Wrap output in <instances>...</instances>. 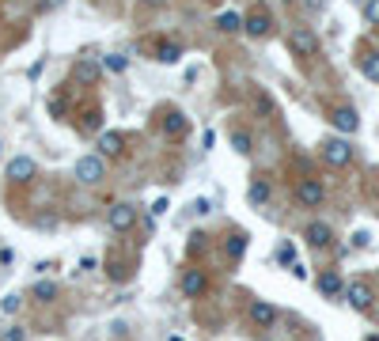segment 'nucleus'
<instances>
[{"label":"nucleus","instance_id":"7c9ffc66","mask_svg":"<svg viewBox=\"0 0 379 341\" xmlns=\"http://www.w3.org/2000/svg\"><path fill=\"white\" fill-rule=\"evenodd\" d=\"M163 213H167V197H160V201L152 205V216H163Z\"/></svg>","mask_w":379,"mask_h":341},{"label":"nucleus","instance_id":"1a4fd4ad","mask_svg":"<svg viewBox=\"0 0 379 341\" xmlns=\"http://www.w3.org/2000/svg\"><path fill=\"white\" fill-rule=\"evenodd\" d=\"M330 125H334L338 133L349 137V133H357V129H360V114L353 106H334V110H330Z\"/></svg>","mask_w":379,"mask_h":341},{"label":"nucleus","instance_id":"423d86ee","mask_svg":"<svg viewBox=\"0 0 379 341\" xmlns=\"http://www.w3.org/2000/svg\"><path fill=\"white\" fill-rule=\"evenodd\" d=\"M322 197H326V186H322L319 179H303L300 186H296V201H300L303 209H319Z\"/></svg>","mask_w":379,"mask_h":341},{"label":"nucleus","instance_id":"5701e85b","mask_svg":"<svg viewBox=\"0 0 379 341\" xmlns=\"http://www.w3.org/2000/svg\"><path fill=\"white\" fill-rule=\"evenodd\" d=\"M232 148L239 155H251V133L247 129H232Z\"/></svg>","mask_w":379,"mask_h":341},{"label":"nucleus","instance_id":"4be33fe9","mask_svg":"<svg viewBox=\"0 0 379 341\" xmlns=\"http://www.w3.org/2000/svg\"><path fill=\"white\" fill-rule=\"evenodd\" d=\"M216 27H220L224 34H235V31H243V15H239V12H224V15L216 20Z\"/></svg>","mask_w":379,"mask_h":341},{"label":"nucleus","instance_id":"a878e982","mask_svg":"<svg viewBox=\"0 0 379 341\" xmlns=\"http://www.w3.org/2000/svg\"><path fill=\"white\" fill-rule=\"evenodd\" d=\"M364 20L379 23V0H364Z\"/></svg>","mask_w":379,"mask_h":341},{"label":"nucleus","instance_id":"72a5a7b5","mask_svg":"<svg viewBox=\"0 0 379 341\" xmlns=\"http://www.w3.org/2000/svg\"><path fill=\"white\" fill-rule=\"evenodd\" d=\"M144 4H152V8H163V4H167V0H144Z\"/></svg>","mask_w":379,"mask_h":341},{"label":"nucleus","instance_id":"c85d7f7f","mask_svg":"<svg viewBox=\"0 0 379 341\" xmlns=\"http://www.w3.org/2000/svg\"><path fill=\"white\" fill-rule=\"evenodd\" d=\"M289 270H292V277H296V281H308V270H303V265H300V262H292V265H289Z\"/></svg>","mask_w":379,"mask_h":341},{"label":"nucleus","instance_id":"473e14b6","mask_svg":"<svg viewBox=\"0 0 379 341\" xmlns=\"http://www.w3.org/2000/svg\"><path fill=\"white\" fill-rule=\"evenodd\" d=\"M303 4H308L311 12H322V4H326V0H303Z\"/></svg>","mask_w":379,"mask_h":341},{"label":"nucleus","instance_id":"ddd939ff","mask_svg":"<svg viewBox=\"0 0 379 341\" xmlns=\"http://www.w3.org/2000/svg\"><path fill=\"white\" fill-rule=\"evenodd\" d=\"M72 72H76V80H84V84H99V76H103V64L95 57H80L72 64Z\"/></svg>","mask_w":379,"mask_h":341},{"label":"nucleus","instance_id":"b1692460","mask_svg":"<svg viewBox=\"0 0 379 341\" xmlns=\"http://www.w3.org/2000/svg\"><path fill=\"white\" fill-rule=\"evenodd\" d=\"M103 69H106V72H125L129 61L122 57V53H110V57H103Z\"/></svg>","mask_w":379,"mask_h":341},{"label":"nucleus","instance_id":"c756f323","mask_svg":"<svg viewBox=\"0 0 379 341\" xmlns=\"http://www.w3.org/2000/svg\"><path fill=\"white\" fill-rule=\"evenodd\" d=\"M368 243H372V235H368V232H357L353 235V246H368Z\"/></svg>","mask_w":379,"mask_h":341},{"label":"nucleus","instance_id":"f704fd0d","mask_svg":"<svg viewBox=\"0 0 379 341\" xmlns=\"http://www.w3.org/2000/svg\"><path fill=\"white\" fill-rule=\"evenodd\" d=\"M167 341H182V337H174V334H167Z\"/></svg>","mask_w":379,"mask_h":341},{"label":"nucleus","instance_id":"6ab92c4d","mask_svg":"<svg viewBox=\"0 0 379 341\" xmlns=\"http://www.w3.org/2000/svg\"><path fill=\"white\" fill-rule=\"evenodd\" d=\"M360 72H364L368 80H375V84H379V50H368L364 57H360Z\"/></svg>","mask_w":379,"mask_h":341},{"label":"nucleus","instance_id":"dca6fc26","mask_svg":"<svg viewBox=\"0 0 379 341\" xmlns=\"http://www.w3.org/2000/svg\"><path fill=\"white\" fill-rule=\"evenodd\" d=\"M122 148H125V137L122 133H103L99 137V155H122Z\"/></svg>","mask_w":379,"mask_h":341},{"label":"nucleus","instance_id":"f3484780","mask_svg":"<svg viewBox=\"0 0 379 341\" xmlns=\"http://www.w3.org/2000/svg\"><path fill=\"white\" fill-rule=\"evenodd\" d=\"M247 197H251V205H254V209H262V205H270V197H273V190H270V182H262V179H254V182H251V190H247Z\"/></svg>","mask_w":379,"mask_h":341},{"label":"nucleus","instance_id":"9b49d317","mask_svg":"<svg viewBox=\"0 0 379 341\" xmlns=\"http://www.w3.org/2000/svg\"><path fill=\"white\" fill-rule=\"evenodd\" d=\"M205 288H209L205 270H186V273H182V296H186V300L205 296Z\"/></svg>","mask_w":379,"mask_h":341},{"label":"nucleus","instance_id":"412c9836","mask_svg":"<svg viewBox=\"0 0 379 341\" xmlns=\"http://www.w3.org/2000/svg\"><path fill=\"white\" fill-rule=\"evenodd\" d=\"M224 251H228V258H243L247 254V232H232V235H228Z\"/></svg>","mask_w":379,"mask_h":341},{"label":"nucleus","instance_id":"7ed1b4c3","mask_svg":"<svg viewBox=\"0 0 379 341\" xmlns=\"http://www.w3.org/2000/svg\"><path fill=\"white\" fill-rule=\"evenodd\" d=\"M289 50L296 53V57H315L319 53V39L311 27H296V31L289 34Z\"/></svg>","mask_w":379,"mask_h":341},{"label":"nucleus","instance_id":"cd10ccee","mask_svg":"<svg viewBox=\"0 0 379 341\" xmlns=\"http://www.w3.org/2000/svg\"><path fill=\"white\" fill-rule=\"evenodd\" d=\"M95 265H99V258H95V254H84V258H80V270H84V273H88V270H95Z\"/></svg>","mask_w":379,"mask_h":341},{"label":"nucleus","instance_id":"2eb2a0df","mask_svg":"<svg viewBox=\"0 0 379 341\" xmlns=\"http://www.w3.org/2000/svg\"><path fill=\"white\" fill-rule=\"evenodd\" d=\"M319 292H322V296H330V300H334V296H345V281H341L338 273L330 270V273H322V277H319Z\"/></svg>","mask_w":379,"mask_h":341},{"label":"nucleus","instance_id":"6e6552de","mask_svg":"<svg viewBox=\"0 0 379 341\" xmlns=\"http://www.w3.org/2000/svg\"><path fill=\"white\" fill-rule=\"evenodd\" d=\"M372 288H368L364 281H353V284H345V303L353 311H360V315H364V311H372Z\"/></svg>","mask_w":379,"mask_h":341},{"label":"nucleus","instance_id":"2f4dec72","mask_svg":"<svg viewBox=\"0 0 379 341\" xmlns=\"http://www.w3.org/2000/svg\"><path fill=\"white\" fill-rule=\"evenodd\" d=\"M64 110V99H50V114H61Z\"/></svg>","mask_w":379,"mask_h":341},{"label":"nucleus","instance_id":"f8f14e48","mask_svg":"<svg viewBox=\"0 0 379 341\" xmlns=\"http://www.w3.org/2000/svg\"><path fill=\"white\" fill-rule=\"evenodd\" d=\"M251 322L258 330H270L277 322V307H273V303H266V300H254L251 303Z\"/></svg>","mask_w":379,"mask_h":341},{"label":"nucleus","instance_id":"f03ea898","mask_svg":"<svg viewBox=\"0 0 379 341\" xmlns=\"http://www.w3.org/2000/svg\"><path fill=\"white\" fill-rule=\"evenodd\" d=\"M322 160H326L330 167H349V163H353V144H349L345 137H330V141L322 144Z\"/></svg>","mask_w":379,"mask_h":341},{"label":"nucleus","instance_id":"39448f33","mask_svg":"<svg viewBox=\"0 0 379 341\" xmlns=\"http://www.w3.org/2000/svg\"><path fill=\"white\" fill-rule=\"evenodd\" d=\"M34 174H39V163H34L31 155H15V160H8V167H4L8 182H31Z\"/></svg>","mask_w":379,"mask_h":341},{"label":"nucleus","instance_id":"9d476101","mask_svg":"<svg viewBox=\"0 0 379 341\" xmlns=\"http://www.w3.org/2000/svg\"><path fill=\"white\" fill-rule=\"evenodd\" d=\"M243 31L251 34V39H266V34L273 31V20H270V12H262V8H254L251 15H243Z\"/></svg>","mask_w":379,"mask_h":341},{"label":"nucleus","instance_id":"393cba45","mask_svg":"<svg viewBox=\"0 0 379 341\" xmlns=\"http://www.w3.org/2000/svg\"><path fill=\"white\" fill-rule=\"evenodd\" d=\"M0 307H4V315H15V311L23 307V296H20V292H12V296H4V303H0Z\"/></svg>","mask_w":379,"mask_h":341},{"label":"nucleus","instance_id":"a211bd4d","mask_svg":"<svg viewBox=\"0 0 379 341\" xmlns=\"http://www.w3.org/2000/svg\"><path fill=\"white\" fill-rule=\"evenodd\" d=\"M179 57H182L179 42H160V46H156V61H160V64H174Z\"/></svg>","mask_w":379,"mask_h":341},{"label":"nucleus","instance_id":"4468645a","mask_svg":"<svg viewBox=\"0 0 379 341\" xmlns=\"http://www.w3.org/2000/svg\"><path fill=\"white\" fill-rule=\"evenodd\" d=\"M163 133H167V137H186L190 133L186 114H182V110H171V114L163 118Z\"/></svg>","mask_w":379,"mask_h":341},{"label":"nucleus","instance_id":"aec40b11","mask_svg":"<svg viewBox=\"0 0 379 341\" xmlns=\"http://www.w3.org/2000/svg\"><path fill=\"white\" fill-rule=\"evenodd\" d=\"M31 296L39 300V303H53V300H57V284H53V281H39L31 288Z\"/></svg>","mask_w":379,"mask_h":341},{"label":"nucleus","instance_id":"f257e3e1","mask_svg":"<svg viewBox=\"0 0 379 341\" xmlns=\"http://www.w3.org/2000/svg\"><path fill=\"white\" fill-rule=\"evenodd\" d=\"M76 179L84 182V186H99V182L106 179V163H103V155H80L76 160Z\"/></svg>","mask_w":379,"mask_h":341},{"label":"nucleus","instance_id":"bb28decb","mask_svg":"<svg viewBox=\"0 0 379 341\" xmlns=\"http://www.w3.org/2000/svg\"><path fill=\"white\" fill-rule=\"evenodd\" d=\"M4 341H27L23 326H8V330H4Z\"/></svg>","mask_w":379,"mask_h":341},{"label":"nucleus","instance_id":"20e7f679","mask_svg":"<svg viewBox=\"0 0 379 341\" xmlns=\"http://www.w3.org/2000/svg\"><path fill=\"white\" fill-rule=\"evenodd\" d=\"M137 216H141V213H137V205H129V201H118V205H110V213H106L114 232H133Z\"/></svg>","mask_w":379,"mask_h":341},{"label":"nucleus","instance_id":"0eeeda50","mask_svg":"<svg viewBox=\"0 0 379 341\" xmlns=\"http://www.w3.org/2000/svg\"><path fill=\"white\" fill-rule=\"evenodd\" d=\"M303 239H308V246H315V251H326V246L334 243V228H330L326 220H311V224L303 228Z\"/></svg>","mask_w":379,"mask_h":341}]
</instances>
